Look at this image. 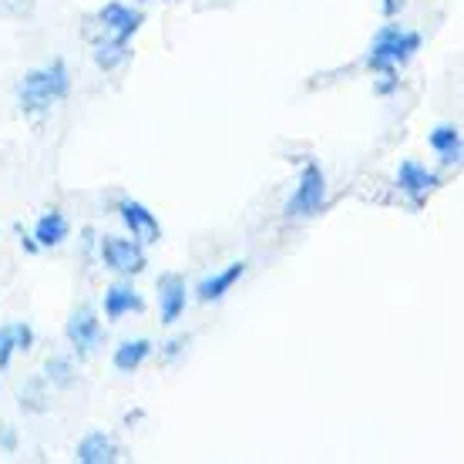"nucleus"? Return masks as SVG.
Returning a JSON list of instances; mask_svg holds the SVG:
<instances>
[{
	"label": "nucleus",
	"instance_id": "21",
	"mask_svg": "<svg viewBox=\"0 0 464 464\" xmlns=\"http://www.w3.org/2000/svg\"><path fill=\"white\" fill-rule=\"evenodd\" d=\"M14 357H17V343H14V330L11 324L0 326V373L11 371Z\"/></svg>",
	"mask_w": 464,
	"mask_h": 464
},
{
	"label": "nucleus",
	"instance_id": "27",
	"mask_svg": "<svg viewBox=\"0 0 464 464\" xmlns=\"http://www.w3.org/2000/svg\"><path fill=\"white\" fill-rule=\"evenodd\" d=\"M98 236H102V232L92 229V226H84V229H82V253L84 256H94V253H98Z\"/></svg>",
	"mask_w": 464,
	"mask_h": 464
},
{
	"label": "nucleus",
	"instance_id": "6",
	"mask_svg": "<svg viewBox=\"0 0 464 464\" xmlns=\"http://www.w3.org/2000/svg\"><path fill=\"white\" fill-rule=\"evenodd\" d=\"M64 340H68L71 353L78 360H88L98 353V347L105 343V320H102V310L92 306V303H78L71 310L68 324H64Z\"/></svg>",
	"mask_w": 464,
	"mask_h": 464
},
{
	"label": "nucleus",
	"instance_id": "25",
	"mask_svg": "<svg viewBox=\"0 0 464 464\" xmlns=\"http://www.w3.org/2000/svg\"><path fill=\"white\" fill-rule=\"evenodd\" d=\"M407 4L411 0H377V11H381L383 21H394V17H401L407 11Z\"/></svg>",
	"mask_w": 464,
	"mask_h": 464
},
{
	"label": "nucleus",
	"instance_id": "3",
	"mask_svg": "<svg viewBox=\"0 0 464 464\" xmlns=\"http://www.w3.org/2000/svg\"><path fill=\"white\" fill-rule=\"evenodd\" d=\"M326 198H330V179H326L324 165L316 159H303L293 192L283 202V216L286 219H314L326 209Z\"/></svg>",
	"mask_w": 464,
	"mask_h": 464
},
{
	"label": "nucleus",
	"instance_id": "16",
	"mask_svg": "<svg viewBox=\"0 0 464 464\" xmlns=\"http://www.w3.org/2000/svg\"><path fill=\"white\" fill-rule=\"evenodd\" d=\"M92 61H94V68L102 71V74H118V71L131 61V44L94 34L92 37Z\"/></svg>",
	"mask_w": 464,
	"mask_h": 464
},
{
	"label": "nucleus",
	"instance_id": "14",
	"mask_svg": "<svg viewBox=\"0 0 464 464\" xmlns=\"http://www.w3.org/2000/svg\"><path fill=\"white\" fill-rule=\"evenodd\" d=\"M151 353H155V340L128 337V340H121L115 350H111V367H115V373H125V377H131V373H139L141 367L149 363Z\"/></svg>",
	"mask_w": 464,
	"mask_h": 464
},
{
	"label": "nucleus",
	"instance_id": "26",
	"mask_svg": "<svg viewBox=\"0 0 464 464\" xmlns=\"http://www.w3.org/2000/svg\"><path fill=\"white\" fill-rule=\"evenodd\" d=\"M14 232H17V243H21L24 253H27V256H37V253H41V246H37V239H34V236H31L27 229H24L21 222L14 226Z\"/></svg>",
	"mask_w": 464,
	"mask_h": 464
},
{
	"label": "nucleus",
	"instance_id": "12",
	"mask_svg": "<svg viewBox=\"0 0 464 464\" xmlns=\"http://www.w3.org/2000/svg\"><path fill=\"white\" fill-rule=\"evenodd\" d=\"M428 149L434 151V159H438L441 169H458L464 159L461 125H454V121H438V125L428 131Z\"/></svg>",
	"mask_w": 464,
	"mask_h": 464
},
{
	"label": "nucleus",
	"instance_id": "5",
	"mask_svg": "<svg viewBox=\"0 0 464 464\" xmlns=\"http://www.w3.org/2000/svg\"><path fill=\"white\" fill-rule=\"evenodd\" d=\"M141 27H145V11H141L139 4H131V0H108V4H102L94 11L88 37L102 34V37H111V41L131 44L139 37Z\"/></svg>",
	"mask_w": 464,
	"mask_h": 464
},
{
	"label": "nucleus",
	"instance_id": "28",
	"mask_svg": "<svg viewBox=\"0 0 464 464\" xmlns=\"http://www.w3.org/2000/svg\"><path fill=\"white\" fill-rule=\"evenodd\" d=\"M121 424H125L128 430H135L139 424H145V411H141V407H135V411H128L125 418H121Z\"/></svg>",
	"mask_w": 464,
	"mask_h": 464
},
{
	"label": "nucleus",
	"instance_id": "4",
	"mask_svg": "<svg viewBox=\"0 0 464 464\" xmlns=\"http://www.w3.org/2000/svg\"><path fill=\"white\" fill-rule=\"evenodd\" d=\"M98 263L118 279H135L149 269V246H141L131 236H118V232H102L98 236Z\"/></svg>",
	"mask_w": 464,
	"mask_h": 464
},
{
	"label": "nucleus",
	"instance_id": "2",
	"mask_svg": "<svg viewBox=\"0 0 464 464\" xmlns=\"http://www.w3.org/2000/svg\"><path fill=\"white\" fill-rule=\"evenodd\" d=\"M420 51H424V34L394 17V21H383L381 27L373 31L371 44L363 51V68L371 71V74H381V71H404Z\"/></svg>",
	"mask_w": 464,
	"mask_h": 464
},
{
	"label": "nucleus",
	"instance_id": "9",
	"mask_svg": "<svg viewBox=\"0 0 464 464\" xmlns=\"http://www.w3.org/2000/svg\"><path fill=\"white\" fill-rule=\"evenodd\" d=\"M102 316H105V324H121L128 316H139L145 314V296L139 293L135 286V279H118L115 283H108L105 293H102Z\"/></svg>",
	"mask_w": 464,
	"mask_h": 464
},
{
	"label": "nucleus",
	"instance_id": "23",
	"mask_svg": "<svg viewBox=\"0 0 464 464\" xmlns=\"http://www.w3.org/2000/svg\"><path fill=\"white\" fill-rule=\"evenodd\" d=\"M37 7V0H0V17H31Z\"/></svg>",
	"mask_w": 464,
	"mask_h": 464
},
{
	"label": "nucleus",
	"instance_id": "17",
	"mask_svg": "<svg viewBox=\"0 0 464 464\" xmlns=\"http://www.w3.org/2000/svg\"><path fill=\"white\" fill-rule=\"evenodd\" d=\"M17 407H21L24 414H47L51 411V383H47L44 373H34V377H27L21 383V391H17Z\"/></svg>",
	"mask_w": 464,
	"mask_h": 464
},
{
	"label": "nucleus",
	"instance_id": "1",
	"mask_svg": "<svg viewBox=\"0 0 464 464\" xmlns=\"http://www.w3.org/2000/svg\"><path fill=\"white\" fill-rule=\"evenodd\" d=\"M71 68L64 58H51L47 64H37V68L24 71L21 82H17V111L31 121H41L44 115H51L54 108L71 94Z\"/></svg>",
	"mask_w": 464,
	"mask_h": 464
},
{
	"label": "nucleus",
	"instance_id": "24",
	"mask_svg": "<svg viewBox=\"0 0 464 464\" xmlns=\"http://www.w3.org/2000/svg\"><path fill=\"white\" fill-rule=\"evenodd\" d=\"M21 448V434L14 424H0V454H17Z\"/></svg>",
	"mask_w": 464,
	"mask_h": 464
},
{
	"label": "nucleus",
	"instance_id": "15",
	"mask_svg": "<svg viewBox=\"0 0 464 464\" xmlns=\"http://www.w3.org/2000/svg\"><path fill=\"white\" fill-rule=\"evenodd\" d=\"M31 236L37 239V246H41V253L44 249H58V246L68 243L71 236V222L68 216L58 209V206H51V209H44L41 216H37L34 229H31Z\"/></svg>",
	"mask_w": 464,
	"mask_h": 464
},
{
	"label": "nucleus",
	"instance_id": "11",
	"mask_svg": "<svg viewBox=\"0 0 464 464\" xmlns=\"http://www.w3.org/2000/svg\"><path fill=\"white\" fill-rule=\"evenodd\" d=\"M249 273V259H232V263H226L222 269H216V273H209V276H202L196 283V290H192V296H196L198 303H219L226 300L239 283H243V276Z\"/></svg>",
	"mask_w": 464,
	"mask_h": 464
},
{
	"label": "nucleus",
	"instance_id": "7",
	"mask_svg": "<svg viewBox=\"0 0 464 464\" xmlns=\"http://www.w3.org/2000/svg\"><path fill=\"white\" fill-rule=\"evenodd\" d=\"M394 186H397V192L404 196L407 209L420 212L424 202L444 186V175L438 172V169H428L420 159H401V165H397V172H394Z\"/></svg>",
	"mask_w": 464,
	"mask_h": 464
},
{
	"label": "nucleus",
	"instance_id": "8",
	"mask_svg": "<svg viewBox=\"0 0 464 464\" xmlns=\"http://www.w3.org/2000/svg\"><path fill=\"white\" fill-rule=\"evenodd\" d=\"M115 216H118V222L125 226L128 236H131V239H139L141 246H159V243H162V236H165L162 222H159V216H155V212H151L141 198H131V196L118 198Z\"/></svg>",
	"mask_w": 464,
	"mask_h": 464
},
{
	"label": "nucleus",
	"instance_id": "29",
	"mask_svg": "<svg viewBox=\"0 0 464 464\" xmlns=\"http://www.w3.org/2000/svg\"><path fill=\"white\" fill-rule=\"evenodd\" d=\"M131 4H139V7H141V4H155V0H131Z\"/></svg>",
	"mask_w": 464,
	"mask_h": 464
},
{
	"label": "nucleus",
	"instance_id": "19",
	"mask_svg": "<svg viewBox=\"0 0 464 464\" xmlns=\"http://www.w3.org/2000/svg\"><path fill=\"white\" fill-rule=\"evenodd\" d=\"M188 347H192V334H175L165 343H159V363L162 367H175L179 360H186Z\"/></svg>",
	"mask_w": 464,
	"mask_h": 464
},
{
	"label": "nucleus",
	"instance_id": "18",
	"mask_svg": "<svg viewBox=\"0 0 464 464\" xmlns=\"http://www.w3.org/2000/svg\"><path fill=\"white\" fill-rule=\"evenodd\" d=\"M44 377L51 383V391H71L78 383V363L68 353H51L44 360Z\"/></svg>",
	"mask_w": 464,
	"mask_h": 464
},
{
	"label": "nucleus",
	"instance_id": "22",
	"mask_svg": "<svg viewBox=\"0 0 464 464\" xmlns=\"http://www.w3.org/2000/svg\"><path fill=\"white\" fill-rule=\"evenodd\" d=\"M397 92H401V71H381V74H373V94L377 98H391Z\"/></svg>",
	"mask_w": 464,
	"mask_h": 464
},
{
	"label": "nucleus",
	"instance_id": "13",
	"mask_svg": "<svg viewBox=\"0 0 464 464\" xmlns=\"http://www.w3.org/2000/svg\"><path fill=\"white\" fill-rule=\"evenodd\" d=\"M121 458V444L115 441V434L94 428L88 430L82 441L74 444V461L78 464H115Z\"/></svg>",
	"mask_w": 464,
	"mask_h": 464
},
{
	"label": "nucleus",
	"instance_id": "10",
	"mask_svg": "<svg viewBox=\"0 0 464 464\" xmlns=\"http://www.w3.org/2000/svg\"><path fill=\"white\" fill-rule=\"evenodd\" d=\"M155 293H159V324L175 326L186 316L188 303H192V290H188L186 276L162 273V276L155 279Z\"/></svg>",
	"mask_w": 464,
	"mask_h": 464
},
{
	"label": "nucleus",
	"instance_id": "20",
	"mask_svg": "<svg viewBox=\"0 0 464 464\" xmlns=\"http://www.w3.org/2000/svg\"><path fill=\"white\" fill-rule=\"evenodd\" d=\"M11 330H14V343H17V353H31V350L37 347V334H34V326L27 324V320H14Z\"/></svg>",
	"mask_w": 464,
	"mask_h": 464
}]
</instances>
